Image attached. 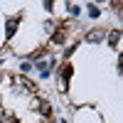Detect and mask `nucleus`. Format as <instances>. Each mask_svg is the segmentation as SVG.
Listing matches in <instances>:
<instances>
[{
	"mask_svg": "<svg viewBox=\"0 0 123 123\" xmlns=\"http://www.w3.org/2000/svg\"><path fill=\"white\" fill-rule=\"evenodd\" d=\"M104 37H106V30L96 27V30H91V32H86V42H101Z\"/></svg>",
	"mask_w": 123,
	"mask_h": 123,
	"instance_id": "obj_1",
	"label": "nucleus"
},
{
	"mask_svg": "<svg viewBox=\"0 0 123 123\" xmlns=\"http://www.w3.org/2000/svg\"><path fill=\"white\" fill-rule=\"evenodd\" d=\"M15 81H17V84H20V86H25L27 91H37V86H35V81H30L27 76H17Z\"/></svg>",
	"mask_w": 123,
	"mask_h": 123,
	"instance_id": "obj_2",
	"label": "nucleus"
},
{
	"mask_svg": "<svg viewBox=\"0 0 123 123\" xmlns=\"http://www.w3.org/2000/svg\"><path fill=\"white\" fill-rule=\"evenodd\" d=\"M118 39H121V32H118V30H111V32H108V44L118 47Z\"/></svg>",
	"mask_w": 123,
	"mask_h": 123,
	"instance_id": "obj_3",
	"label": "nucleus"
},
{
	"mask_svg": "<svg viewBox=\"0 0 123 123\" xmlns=\"http://www.w3.org/2000/svg\"><path fill=\"white\" fill-rule=\"evenodd\" d=\"M64 37H67V30H64V27H62V30H57V32L52 35V39H54L57 44H62V42H64Z\"/></svg>",
	"mask_w": 123,
	"mask_h": 123,
	"instance_id": "obj_4",
	"label": "nucleus"
},
{
	"mask_svg": "<svg viewBox=\"0 0 123 123\" xmlns=\"http://www.w3.org/2000/svg\"><path fill=\"white\" fill-rule=\"evenodd\" d=\"M39 113L42 116H52V106H49L47 101H42V104H39Z\"/></svg>",
	"mask_w": 123,
	"mask_h": 123,
	"instance_id": "obj_5",
	"label": "nucleus"
},
{
	"mask_svg": "<svg viewBox=\"0 0 123 123\" xmlns=\"http://www.w3.org/2000/svg\"><path fill=\"white\" fill-rule=\"evenodd\" d=\"M69 76H71V67H69V64H62V79L67 81Z\"/></svg>",
	"mask_w": 123,
	"mask_h": 123,
	"instance_id": "obj_6",
	"label": "nucleus"
},
{
	"mask_svg": "<svg viewBox=\"0 0 123 123\" xmlns=\"http://www.w3.org/2000/svg\"><path fill=\"white\" fill-rule=\"evenodd\" d=\"M0 121H3V123H17L12 113H3V118H0Z\"/></svg>",
	"mask_w": 123,
	"mask_h": 123,
	"instance_id": "obj_7",
	"label": "nucleus"
},
{
	"mask_svg": "<svg viewBox=\"0 0 123 123\" xmlns=\"http://www.w3.org/2000/svg\"><path fill=\"white\" fill-rule=\"evenodd\" d=\"M0 79H3V76H0Z\"/></svg>",
	"mask_w": 123,
	"mask_h": 123,
	"instance_id": "obj_8",
	"label": "nucleus"
}]
</instances>
